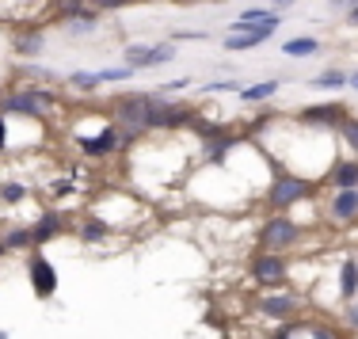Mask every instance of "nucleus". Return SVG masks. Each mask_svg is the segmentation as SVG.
Here are the masks:
<instances>
[{
	"label": "nucleus",
	"instance_id": "c756f323",
	"mask_svg": "<svg viewBox=\"0 0 358 339\" xmlns=\"http://www.w3.org/2000/svg\"><path fill=\"white\" fill-rule=\"evenodd\" d=\"M23 76H31V80H57V76L54 73H46V69H38V65H23Z\"/></svg>",
	"mask_w": 358,
	"mask_h": 339
},
{
	"label": "nucleus",
	"instance_id": "c85d7f7f",
	"mask_svg": "<svg viewBox=\"0 0 358 339\" xmlns=\"http://www.w3.org/2000/svg\"><path fill=\"white\" fill-rule=\"evenodd\" d=\"M96 12H118V8H130L134 0H88Z\"/></svg>",
	"mask_w": 358,
	"mask_h": 339
},
{
	"label": "nucleus",
	"instance_id": "7c9ffc66",
	"mask_svg": "<svg viewBox=\"0 0 358 339\" xmlns=\"http://www.w3.org/2000/svg\"><path fill=\"white\" fill-rule=\"evenodd\" d=\"M347 324H351V332H358V305L347 301Z\"/></svg>",
	"mask_w": 358,
	"mask_h": 339
},
{
	"label": "nucleus",
	"instance_id": "e433bc0d",
	"mask_svg": "<svg viewBox=\"0 0 358 339\" xmlns=\"http://www.w3.org/2000/svg\"><path fill=\"white\" fill-rule=\"evenodd\" d=\"M336 8H351V4H358V0H331Z\"/></svg>",
	"mask_w": 358,
	"mask_h": 339
},
{
	"label": "nucleus",
	"instance_id": "58836bf2",
	"mask_svg": "<svg viewBox=\"0 0 358 339\" xmlns=\"http://www.w3.org/2000/svg\"><path fill=\"white\" fill-rule=\"evenodd\" d=\"M351 84H355V88H358V73H355V76H351Z\"/></svg>",
	"mask_w": 358,
	"mask_h": 339
},
{
	"label": "nucleus",
	"instance_id": "f3484780",
	"mask_svg": "<svg viewBox=\"0 0 358 339\" xmlns=\"http://www.w3.org/2000/svg\"><path fill=\"white\" fill-rule=\"evenodd\" d=\"M331 187H358V160H347V164H331Z\"/></svg>",
	"mask_w": 358,
	"mask_h": 339
},
{
	"label": "nucleus",
	"instance_id": "1a4fd4ad",
	"mask_svg": "<svg viewBox=\"0 0 358 339\" xmlns=\"http://www.w3.org/2000/svg\"><path fill=\"white\" fill-rule=\"evenodd\" d=\"M328 217H331V222H355V217H358V187H343V191L331 194Z\"/></svg>",
	"mask_w": 358,
	"mask_h": 339
},
{
	"label": "nucleus",
	"instance_id": "bb28decb",
	"mask_svg": "<svg viewBox=\"0 0 358 339\" xmlns=\"http://www.w3.org/2000/svg\"><path fill=\"white\" fill-rule=\"evenodd\" d=\"M0 199H4V202H20V199H27V187H20V183H0Z\"/></svg>",
	"mask_w": 358,
	"mask_h": 339
},
{
	"label": "nucleus",
	"instance_id": "412c9836",
	"mask_svg": "<svg viewBox=\"0 0 358 339\" xmlns=\"http://www.w3.org/2000/svg\"><path fill=\"white\" fill-rule=\"evenodd\" d=\"M31 244H35V236H31V229H12V233L4 236V248H8V252L31 248Z\"/></svg>",
	"mask_w": 358,
	"mask_h": 339
},
{
	"label": "nucleus",
	"instance_id": "a878e982",
	"mask_svg": "<svg viewBox=\"0 0 358 339\" xmlns=\"http://www.w3.org/2000/svg\"><path fill=\"white\" fill-rule=\"evenodd\" d=\"M271 12H275V8H244V12L236 15L233 23H259V20H267Z\"/></svg>",
	"mask_w": 358,
	"mask_h": 339
},
{
	"label": "nucleus",
	"instance_id": "ddd939ff",
	"mask_svg": "<svg viewBox=\"0 0 358 339\" xmlns=\"http://www.w3.org/2000/svg\"><path fill=\"white\" fill-rule=\"evenodd\" d=\"M42 46H46V35H42L38 23H31L27 31H20V35H15V42H12V50H15L20 57H35V54H42Z\"/></svg>",
	"mask_w": 358,
	"mask_h": 339
},
{
	"label": "nucleus",
	"instance_id": "2eb2a0df",
	"mask_svg": "<svg viewBox=\"0 0 358 339\" xmlns=\"http://www.w3.org/2000/svg\"><path fill=\"white\" fill-rule=\"evenodd\" d=\"M96 23H99V12L92 4H84L80 12H73V15H65V31H69V35H84V31H96Z\"/></svg>",
	"mask_w": 358,
	"mask_h": 339
},
{
	"label": "nucleus",
	"instance_id": "c9c22d12",
	"mask_svg": "<svg viewBox=\"0 0 358 339\" xmlns=\"http://www.w3.org/2000/svg\"><path fill=\"white\" fill-rule=\"evenodd\" d=\"M313 336H317V339H331V336H328V328H313Z\"/></svg>",
	"mask_w": 358,
	"mask_h": 339
},
{
	"label": "nucleus",
	"instance_id": "f257e3e1",
	"mask_svg": "<svg viewBox=\"0 0 358 339\" xmlns=\"http://www.w3.org/2000/svg\"><path fill=\"white\" fill-rule=\"evenodd\" d=\"M152 99H157V92H122V96H115V122L126 141L145 134V115H149Z\"/></svg>",
	"mask_w": 358,
	"mask_h": 339
},
{
	"label": "nucleus",
	"instance_id": "aec40b11",
	"mask_svg": "<svg viewBox=\"0 0 358 339\" xmlns=\"http://www.w3.org/2000/svg\"><path fill=\"white\" fill-rule=\"evenodd\" d=\"M309 88H320V92H339V88H347V73L343 69H324L317 80L309 84Z\"/></svg>",
	"mask_w": 358,
	"mask_h": 339
},
{
	"label": "nucleus",
	"instance_id": "473e14b6",
	"mask_svg": "<svg viewBox=\"0 0 358 339\" xmlns=\"http://www.w3.org/2000/svg\"><path fill=\"white\" fill-rule=\"evenodd\" d=\"M4 118H8V115H4V111H0V149H4V145H8V122H4Z\"/></svg>",
	"mask_w": 358,
	"mask_h": 339
},
{
	"label": "nucleus",
	"instance_id": "4468645a",
	"mask_svg": "<svg viewBox=\"0 0 358 339\" xmlns=\"http://www.w3.org/2000/svg\"><path fill=\"white\" fill-rule=\"evenodd\" d=\"M62 229H65V217L57 214V210H46V214L38 217V225H31V236H35V244H46V240H54Z\"/></svg>",
	"mask_w": 358,
	"mask_h": 339
},
{
	"label": "nucleus",
	"instance_id": "a211bd4d",
	"mask_svg": "<svg viewBox=\"0 0 358 339\" xmlns=\"http://www.w3.org/2000/svg\"><path fill=\"white\" fill-rule=\"evenodd\" d=\"M317 50H320V38L301 35V38H289L286 46H282V54H286V57H313Z\"/></svg>",
	"mask_w": 358,
	"mask_h": 339
},
{
	"label": "nucleus",
	"instance_id": "6ab92c4d",
	"mask_svg": "<svg viewBox=\"0 0 358 339\" xmlns=\"http://www.w3.org/2000/svg\"><path fill=\"white\" fill-rule=\"evenodd\" d=\"M278 92V80L271 76V80H263V84H252V88H241V99L244 103H263V99H271Z\"/></svg>",
	"mask_w": 358,
	"mask_h": 339
},
{
	"label": "nucleus",
	"instance_id": "f704fd0d",
	"mask_svg": "<svg viewBox=\"0 0 358 339\" xmlns=\"http://www.w3.org/2000/svg\"><path fill=\"white\" fill-rule=\"evenodd\" d=\"M289 4H297V0H275L271 8H275V12H282V8H289Z\"/></svg>",
	"mask_w": 358,
	"mask_h": 339
},
{
	"label": "nucleus",
	"instance_id": "f8f14e48",
	"mask_svg": "<svg viewBox=\"0 0 358 339\" xmlns=\"http://www.w3.org/2000/svg\"><path fill=\"white\" fill-rule=\"evenodd\" d=\"M118 145H122V134H118V130H103V134H96V138H84L80 152H84V157H107V152H115Z\"/></svg>",
	"mask_w": 358,
	"mask_h": 339
},
{
	"label": "nucleus",
	"instance_id": "4c0bfd02",
	"mask_svg": "<svg viewBox=\"0 0 358 339\" xmlns=\"http://www.w3.org/2000/svg\"><path fill=\"white\" fill-rule=\"evenodd\" d=\"M176 4H202V0H176Z\"/></svg>",
	"mask_w": 358,
	"mask_h": 339
},
{
	"label": "nucleus",
	"instance_id": "9d476101",
	"mask_svg": "<svg viewBox=\"0 0 358 339\" xmlns=\"http://www.w3.org/2000/svg\"><path fill=\"white\" fill-rule=\"evenodd\" d=\"M347 115H351V111H347L343 103H320V107H305L301 122L305 126H339Z\"/></svg>",
	"mask_w": 358,
	"mask_h": 339
},
{
	"label": "nucleus",
	"instance_id": "cd10ccee",
	"mask_svg": "<svg viewBox=\"0 0 358 339\" xmlns=\"http://www.w3.org/2000/svg\"><path fill=\"white\" fill-rule=\"evenodd\" d=\"M103 236H107V229L99 222H84L80 225V240H103Z\"/></svg>",
	"mask_w": 358,
	"mask_h": 339
},
{
	"label": "nucleus",
	"instance_id": "5701e85b",
	"mask_svg": "<svg viewBox=\"0 0 358 339\" xmlns=\"http://www.w3.org/2000/svg\"><path fill=\"white\" fill-rule=\"evenodd\" d=\"M84 4H88V0H50V8H54V15H57V20H65V15L80 12Z\"/></svg>",
	"mask_w": 358,
	"mask_h": 339
},
{
	"label": "nucleus",
	"instance_id": "7ed1b4c3",
	"mask_svg": "<svg viewBox=\"0 0 358 339\" xmlns=\"http://www.w3.org/2000/svg\"><path fill=\"white\" fill-rule=\"evenodd\" d=\"M259 244L267 252H289L294 244H301V225L286 214H271L259 229Z\"/></svg>",
	"mask_w": 358,
	"mask_h": 339
},
{
	"label": "nucleus",
	"instance_id": "20e7f679",
	"mask_svg": "<svg viewBox=\"0 0 358 339\" xmlns=\"http://www.w3.org/2000/svg\"><path fill=\"white\" fill-rule=\"evenodd\" d=\"M309 191H313V183L305 180V175H275V180H271V187H267V206L275 210V214H282L286 206L301 202Z\"/></svg>",
	"mask_w": 358,
	"mask_h": 339
},
{
	"label": "nucleus",
	"instance_id": "4be33fe9",
	"mask_svg": "<svg viewBox=\"0 0 358 339\" xmlns=\"http://www.w3.org/2000/svg\"><path fill=\"white\" fill-rule=\"evenodd\" d=\"M336 130H339V138H343L347 145H351V149L358 152V115H347L343 122L336 126Z\"/></svg>",
	"mask_w": 358,
	"mask_h": 339
},
{
	"label": "nucleus",
	"instance_id": "f03ea898",
	"mask_svg": "<svg viewBox=\"0 0 358 339\" xmlns=\"http://www.w3.org/2000/svg\"><path fill=\"white\" fill-rule=\"evenodd\" d=\"M54 103H57L54 92H42V88H35V84H23V88L0 96V111L20 115V118H46Z\"/></svg>",
	"mask_w": 358,
	"mask_h": 339
},
{
	"label": "nucleus",
	"instance_id": "b1692460",
	"mask_svg": "<svg viewBox=\"0 0 358 339\" xmlns=\"http://www.w3.org/2000/svg\"><path fill=\"white\" fill-rule=\"evenodd\" d=\"M69 84H73V88H80V92H92L96 84H103V80H99V69H96V73H73Z\"/></svg>",
	"mask_w": 358,
	"mask_h": 339
},
{
	"label": "nucleus",
	"instance_id": "393cba45",
	"mask_svg": "<svg viewBox=\"0 0 358 339\" xmlns=\"http://www.w3.org/2000/svg\"><path fill=\"white\" fill-rule=\"evenodd\" d=\"M138 73V69H130V65H115V69H99V80H110V84H122V80H130V76Z\"/></svg>",
	"mask_w": 358,
	"mask_h": 339
},
{
	"label": "nucleus",
	"instance_id": "39448f33",
	"mask_svg": "<svg viewBox=\"0 0 358 339\" xmlns=\"http://www.w3.org/2000/svg\"><path fill=\"white\" fill-rule=\"evenodd\" d=\"M278 31V12H271L267 20L259 23V27H252V31H236V35H225V50L229 54H244V50H255V46H263L271 35Z\"/></svg>",
	"mask_w": 358,
	"mask_h": 339
},
{
	"label": "nucleus",
	"instance_id": "0eeeda50",
	"mask_svg": "<svg viewBox=\"0 0 358 339\" xmlns=\"http://www.w3.org/2000/svg\"><path fill=\"white\" fill-rule=\"evenodd\" d=\"M176 57V46L164 42V46H130L126 50V65L130 69H157V65H168Z\"/></svg>",
	"mask_w": 358,
	"mask_h": 339
},
{
	"label": "nucleus",
	"instance_id": "72a5a7b5",
	"mask_svg": "<svg viewBox=\"0 0 358 339\" xmlns=\"http://www.w3.org/2000/svg\"><path fill=\"white\" fill-rule=\"evenodd\" d=\"M347 23H358V4L347 8Z\"/></svg>",
	"mask_w": 358,
	"mask_h": 339
},
{
	"label": "nucleus",
	"instance_id": "6e6552de",
	"mask_svg": "<svg viewBox=\"0 0 358 339\" xmlns=\"http://www.w3.org/2000/svg\"><path fill=\"white\" fill-rule=\"evenodd\" d=\"M27 275H31V290H35V298H50V294L57 290V271L50 264L46 256H31L27 259Z\"/></svg>",
	"mask_w": 358,
	"mask_h": 339
},
{
	"label": "nucleus",
	"instance_id": "9b49d317",
	"mask_svg": "<svg viewBox=\"0 0 358 339\" xmlns=\"http://www.w3.org/2000/svg\"><path fill=\"white\" fill-rule=\"evenodd\" d=\"M259 312H263V317H271V320H286V317H294V312H297V298H294V294H263V298H259Z\"/></svg>",
	"mask_w": 358,
	"mask_h": 339
},
{
	"label": "nucleus",
	"instance_id": "dca6fc26",
	"mask_svg": "<svg viewBox=\"0 0 358 339\" xmlns=\"http://www.w3.org/2000/svg\"><path fill=\"white\" fill-rule=\"evenodd\" d=\"M355 294H358V264H355V259H347V264L339 267V298L355 301Z\"/></svg>",
	"mask_w": 358,
	"mask_h": 339
},
{
	"label": "nucleus",
	"instance_id": "423d86ee",
	"mask_svg": "<svg viewBox=\"0 0 358 339\" xmlns=\"http://www.w3.org/2000/svg\"><path fill=\"white\" fill-rule=\"evenodd\" d=\"M252 278L259 286H278V282H286V259H282V252H267L263 248L259 256L252 259Z\"/></svg>",
	"mask_w": 358,
	"mask_h": 339
},
{
	"label": "nucleus",
	"instance_id": "2f4dec72",
	"mask_svg": "<svg viewBox=\"0 0 358 339\" xmlns=\"http://www.w3.org/2000/svg\"><path fill=\"white\" fill-rule=\"evenodd\" d=\"M187 84H191V80H187V76H179V80H168V84H164V92H183Z\"/></svg>",
	"mask_w": 358,
	"mask_h": 339
}]
</instances>
